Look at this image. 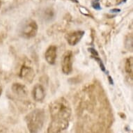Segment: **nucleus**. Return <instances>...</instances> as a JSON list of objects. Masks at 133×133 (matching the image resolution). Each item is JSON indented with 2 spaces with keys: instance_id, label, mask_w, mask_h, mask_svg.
<instances>
[{
  "instance_id": "obj_12",
  "label": "nucleus",
  "mask_w": 133,
  "mask_h": 133,
  "mask_svg": "<svg viewBox=\"0 0 133 133\" xmlns=\"http://www.w3.org/2000/svg\"><path fill=\"white\" fill-rule=\"evenodd\" d=\"M91 57L92 58H94V59L98 62V65H100V68H101V70L103 71V72H105V71H106V68H105V65H104V63H103V61L101 60V58H99L98 56H91Z\"/></svg>"
},
{
  "instance_id": "obj_16",
  "label": "nucleus",
  "mask_w": 133,
  "mask_h": 133,
  "mask_svg": "<svg viewBox=\"0 0 133 133\" xmlns=\"http://www.w3.org/2000/svg\"><path fill=\"white\" fill-rule=\"evenodd\" d=\"M89 51L91 53V56H98V52L94 48H89Z\"/></svg>"
},
{
  "instance_id": "obj_15",
  "label": "nucleus",
  "mask_w": 133,
  "mask_h": 133,
  "mask_svg": "<svg viewBox=\"0 0 133 133\" xmlns=\"http://www.w3.org/2000/svg\"><path fill=\"white\" fill-rule=\"evenodd\" d=\"M79 10H80L81 13H82L83 15H86V16H90L89 11H88L87 9H86V8H84V7H80Z\"/></svg>"
},
{
  "instance_id": "obj_13",
  "label": "nucleus",
  "mask_w": 133,
  "mask_h": 133,
  "mask_svg": "<svg viewBox=\"0 0 133 133\" xmlns=\"http://www.w3.org/2000/svg\"><path fill=\"white\" fill-rule=\"evenodd\" d=\"M92 6L94 8V9H96V10H101V6L99 2H98V1H94L92 2Z\"/></svg>"
},
{
  "instance_id": "obj_21",
  "label": "nucleus",
  "mask_w": 133,
  "mask_h": 133,
  "mask_svg": "<svg viewBox=\"0 0 133 133\" xmlns=\"http://www.w3.org/2000/svg\"><path fill=\"white\" fill-rule=\"evenodd\" d=\"M1 6H2V2H1V0H0V9H1Z\"/></svg>"
},
{
  "instance_id": "obj_7",
  "label": "nucleus",
  "mask_w": 133,
  "mask_h": 133,
  "mask_svg": "<svg viewBox=\"0 0 133 133\" xmlns=\"http://www.w3.org/2000/svg\"><path fill=\"white\" fill-rule=\"evenodd\" d=\"M32 96L34 100L36 102H42L45 98V91L41 84H37L32 90Z\"/></svg>"
},
{
  "instance_id": "obj_6",
  "label": "nucleus",
  "mask_w": 133,
  "mask_h": 133,
  "mask_svg": "<svg viewBox=\"0 0 133 133\" xmlns=\"http://www.w3.org/2000/svg\"><path fill=\"white\" fill-rule=\"evenodd\" d=\"M34 76H35V74H34V69L29 65H27L24 63L22 65V68L20 71V78L24 79V80L29 82H31Z\"/></svg>"
},
{
  "instance_id": "obj_17",
  "label": "nucleus",
  "mask_w": 133,
  "mask_h": 133,
  "mask_svg": "<svg viewBox=\"0 0 133 133\" xmlns=\"http://www.w3.org/2000/svg\"><path fill=\"white\" fill-rule=\"evenodd\" d=\"M110 12L111 13H119L121 12V9H113L110 10Z\"/></svg>"
},
{
  "instance_id": "obj_10",
  "label": "nucleus",
  "mask_w": 133,
  "mask_h": 133,
  "mask_svg": "<svg viewBox=\"0 0 133 133\" xmlns=\"http://www.w3.org/2000/svg\"><path fill=\"white\" fill-rule=\"evenodd\" d=\"M125 70L129 76H130L131 79L132 80L133 75V57H130L126 59L125 64Z\"/></svg>"
},
{
  "instance_id": "obj_11",
  "label": "nucleus",
  "mask_w": 133,
  "mask_h": 133,
  "mask_svg": "<svg viewBox=\"0 0 133 133\" xmlns=\"http://www.w3.org/2000/svg\"><path fill=\"white\" fill-rule=\"evenodd\" d=\"M132 34H130L127 36L125 41V45L127 50H128L130 52H132L133 49V43H132Z\"/></svg>"
},
{
  "instance_id": "obj_4",
  "label": "nucleus",
  "mask_w": 133,
  "mask_h": 133,
  "mask_svg": "<svg viewBox=\"0 0 133 133\" xmlns=\"http://www.w3.org/2000/svg\"><path fill=\"white\" fill-rule=\"evenodd\" d=\"M61 69L65 75L70 74L72 71V52L70 50L66 51L63 55L61 61Z\"/></svg>"
},
{
  "instance_id": "obj_8",
  "label": "nucleus",
  "mask_w": 133,
  "mask_h": 133,
  "mask_svg": "<svg viewBox=\"0 0 133 133\" xmlns=\"http://www.w3.org/2000/svg\"><path fill=\"white\" fill-rule=\"evenodd\" d=\"M57 48L55 45L49 46L45 53V58L46 61L50 65H54L57 59Z\"/></svg>"
},
{
  "instance_id": "obj_14",
  "label": "nucleus",
  "mask_w": 133,
  "mask_h": 133,
  "mask_svg": "<svg viewBox=\"0 0 133 133\" xmlns=\"http://www.w3.org/2000/svg\"><path fill=\"white\" fill-rule=\"evenodd\" d=\"M45 15H46V18H49V19H50V18H53L54 17V12H53L51 9H48L47 11H45Z\"/></svg>"
},
{
  "instance_id": "obj_18",
  "label": "nucleus",
  "mask_w": 133,
  "mask_h": 133,
  "mask_svg": "<svg viewBox=\"0 0 133 133\" xmlns=\"http://www.w3.org/2000/svg\"><path fill=\"white\" fill-rule=\"evenodd\" d=\"M108 81H109V84H110L111 85H113L114 81H113V79H112V77H111V76H108Z\"/></svg>"
},
{
  "instance_id": "obj_19",
  "label": "nucleus",
  "mask_w": 133,
  "mask_h": 133,
  "mask_svg": "<svg viewBox=\"0 0 133 133\" xmlns=\"http://www.w3.org/2000/svg\"><path fill=\"white\" fill-rule=\"evenodd\" d=\"M72 1V2H75V3H76V4H78L79 2H78V0H71Z\"/></svg>"
},
{
  "instance_id": "obj_20",
  "label": "nucleus",
  "mask_w": 133,
  "mask_h": 133,
  "mask_svg": "<svg viewBox=\"0 0 133 133\" xmlns=\"http://www.w3.org/2000/svg\"><path fill=\"white\" fill-rule=\"evenodd\" d=\"M2 94V87H0V96H1Z\"/></svg>"
},
{
  "instance_id": "obj_9",
  "label": "nucleus",
  "mask_w": 133,
  "mask_h": 133,
  "mask_svg": "<svg viewBox=\"0 0 133 133\" xmlns=\"http://www.w3.org/2000/svg\"><path fill=\"white\" fill-rule=\"evenodd\" d=\"M12 91L19 98H26L28 96V90L24 85L20 83H14L11 87Z\"/></svg>"
},
{
  "instance_id": "obj_5",
  "label": "nucleus",
  "mask_w": 133,
  "mask_h": 133,
  "mask_svg": "<svg viewBox=\"0 0 133 133\" xmlns=\"http://www.w3.org/2000/svg\"><path fill=\"white\" fill-rule=\"evenodd\" d=\"M84 31H75L72 32L68 33L65 35V39L68 43L71 46L76 45L84 35Z\"/></svg>"
},
{
  "instance_id": "obj_3",
  "label": "nucleus",
  "mask_w": 133,
  "mask_h": 133,
  "mask_svg": "<svg viewBox=\"0 0 133 133\" xmlns=\"http://www.w3.org/2000/svg\"><path fill=\"white\" fill-rule=\"evenodd\" d=\"M38 29V24L36 21L32 20H26L20 27V35L26 39L35 37L37 34Z\"/></svg>"
},
{
  "instance_id": "obj_2",
  "label": "nucleus",
  "mask_w": 133,
  "mask_h": 133,
  "mask_svg": "<svg viewBox=\"0 0 133 133\" xmlns=\"http://www.w3.org/2000/svg\"><path fill=\"white\" fill-rule=\"evenodd\" d=\"M45 121V111L42 109H36L25 116V121L29 131L31 133L38 132L41 130Z\"/></svg>"
},
{
  "instance_id": "obj_1",
  "label": "nucleus",
  "mask_w": 133,
  "mask_h": 133,
  "mask_svg": "<svg viewBox=\"0 0 133 133\" xmlns=\"http://www.w3.org/2000/svg\"><path fill=\"white\" fill-rule=\"evenodd\" d=\"M49 109L52 121L48 126V132H61L68 128L72 113L68 101L64 98H59L50 104Z\"/></svg>"
}]
</instances>
